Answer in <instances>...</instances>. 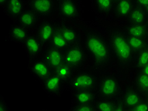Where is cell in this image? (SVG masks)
<instances>
[{
    "label": "cell",
    "mask_w": 148,
    "mask_h": 111,
    "mask_svg": "<svg viewBox=\"0 0 148 111\" xmlns=\"http://www.w3.org/2000/svg\"><path fill=\"white\" fill-rule=\"evenodd\" d=\"M87 51L97 65L104 67L110 60V52L105 38L97 32H89L86 36Z\"/></svg>",
    "instance_id": "cell-1"
},
{
    "label": "cell",
    "mask_w": 148,
    "mask_h": 111,
    "mask_svg": "<svg viewBox=\"0 0 148 111\" xmlns=\"http://www.w3.org/2000/svg\"><path fill=\"white\" fill-rule=\"evenodd\" d=\"M110 43L114 55L122 65L129 64L132 61L134 52L125 34L119 31L113 32L110 36Z\"/></svg>",
    "instance_id": "cell-2"
},
{
    "label": "cell",
    "mask_w": 148,
    "mask_h": 111,
    "mask_svg": "<svg viewBox=\"0 0 148 111\" xmlns=\"http://www.w3.org/2000/svg\"><path fill=\"white\" fill-rule=\"evenodd\" d=\"M99 93L103 99H117L120 93V86L119 81L113 76H104L98 83Z\"/></svg>",
    "instance_id": "cell-3"
},
{
    "label": "cell",
    "mask_w": 148,
    "mask_h": 111,
    "mask_svg": "<svg viewBox=\"0 0 148 111\" xmlns=\"http://www.w3.org/2000/svg\"><path fill=\"white\" fill-rule=\"evenodd\" d=\"M70 85L76 91L93 90L97 85L96 77L87 72H81L72 76L70 81Z\"/></svg>",
    "instance_id": "cell-4"
},
{
    "label": "cell",
    "mask_w": 148,
    "mask_h": 111,
    "mask_svg": "<svg viewBox=\"0 0 148 111\" xmlns=\"http://www.w3.org/2000/svg\"><path fill=\"white\" fill-rule=\"evenodd\" d=\"M86 54L84 50L79 45L70 46L64 53V62L73 69L79 68L85 62Z\"/></svg>",
    "instance_id": "cell-5"
},
{
    "label": "cell",
    "mask_w": 148,
    "mask_h": 111,
    "mask_svg": "<svg viewBox=\"0 0 148 111\" xmlns=\"http://www.w3.org/2000/svg\"><path fill=\"white\" fill-rule=\"evenodd\" d=\"M121 100L126 108L131 110L143 100L142 93L135 87H128L123 92Z\"/></svg>",
    "instance_id": "cell-6"
},
{
    "label": "cell",
    "mask_w": 148,
    "mask_h": 111,
    "mask_svg": "<svg viewBox=\"0 0 148 111\" xmlns=\"http://www.w3.org/2000/svg\"><path fill=\"white\" fill-rule=\"evenodd\" d=\"M29 6L32 11L40 16L51 15L55 9L54 0H31Z\"/></svg>",
    "instance_id": "cell-7"
},
{
    "label": "cell",
    "mask_w": 148,
    "mask_h": 111,
    "mask_svg": "<svg viewBox=\"0 0 148 111\" xmlns=\"http://www.w3.org/2000/svg\"><path fill=\"white\" fill-rule=\"evenodd\" d=\"M31 72L36 78L41 81H45L53 73V69L43 60H35L31 64Z\"/></svg>",
    "instance_id": "cell-8"
},
{
    "label": "cell",
    "mask_w": 148,
    "mask_h": 111,
    "mask_svg": "<svg viewBox=\"0 0 148 111\" xmlns=\"http://www.w3.org/2000/svg\"><path fill=\"white\" fill-rule=\"evenodd\" d=\"M45 61L53 70H55L65 63L64 53L62 50L50 46L46 50Z\"/></svg>",
    "instance_id": "cell-9"
},
{
    "label": "cell",
    "mask_w": 148,
    "mask_h": 111,
    "mask_svg": "<svg viewBox=\"0 0 148 111\" xmlns=\"http://www.w3.org/2000/svg\"><path fill=\"white\" fill-rule=\"evenodd\" d=\"M59 11L64 17L75 19L79 17V8L75 0H60Z\"/></svg>",
    "instance_id": "cell-10"
},
{
    "label": "cell",
    "mask_w": 148,
    "mask_h": 111,
    "mask_svg": "<svg viewBox=\"0 0 148 111\" xmlns=\"http://www.w3.org/2000/svg\"><path fill=\"white\" fill-rule=\"evenodd\" d=\"M63 83L61 78L56 73L53 72L51 76L43 82V88L49 95L56 96L61 92Z\"/></svg>",
    "instance_id": "cell-11"
},
{
    "label": "cell",
    "mask_w": 148,
    "mask_h": 111,
    "mask_svg": "<svg viewBox=\"0 0 148 111\" xmlns=\"http://www.w3.org/2000/svg\"><path fill=\"white\" fill-rule=\"evenodd\" d=\"M133 8L132 0H117L114 6V12L117 18L125 19L128 18Z\"/></svg>",
    "instance_id": "cell-12"
},
{
    "label": "cell",
    "mask_w": 148,
    "mask_h": 111,
    "mask_svg": "<svg viewBox=\"0 0 148 111\" xmlns=\"http://www.w3.org/2000/svg\"><path fill=\"white\" fill-rule=\"evenodd\" d=\"M56 28L54 23L49 21H44L38 28V38L42 43L50 41Z\"/></svg>",
    "instance_id": "cell-13"
},
{
    "label": "cell",
    "mask_w": 148,
    "mask_h": 111,
    "mask_svg": "<svg viewBox=\"0 0 148 111\" xmlns=\"http://www.w3.org/2000/svg\"><path fill=\"white\" fill-rule=\"evenodd\" d=\"M128 19L131 24H146L148 15L145 9L136 5L130 12Z\"/></svg>",
    "instance_id": "cell-14"
},
{
    "label": "cell",
    "mask_w": 148,
    "mask_h": 111,
    "mask_svg": "<svg viewBox=\"0 0 148 111\" xmlns=\"http://www.w3.org/2000/svg\"><path fill=\"white\" fill-rule=\"evenodd\" d=\"M6 8L10 16L12 18L18 19L25 11V3L23 0H8Z\"/></svg>",
    "instance_id": "cell-15"
},
{
    "label": "cell",
    "mask_w": 148,
    "mask_h": 111,
    "mask_svg": "<svg viewBox=\"0 0 148 111\" xmlns=\"http://www.w3.org/2000/svg\"><path fill=\"white\" fill-rule=\"evenodd\" d=\"M42 42L34 36H28L25 40V48L31 57H36L41 53L42 50Z\"/></svg>",
    "instance_id": "cell-16"
},
{
    "label": "cell",
    "mask_w": 148,
    "mask_h": 111,
    "mask_svg": "<svg viewBox=\"0 0 148 111\" xmlns=\"http://www.w3.org/2000/svg\"><path fill=\"white\" fill-rule=\"evenodd\" d=\"M18 21L21 25L26 28H31L35 26L39 21V17L32 10H25L19 17Z\"/></svg>",
    "instance_id": "cell-17"
},
{
    "label": "cell",
    "mask_w": 148,
    "mask_h": 111,
    "mask_svg": "<svg viewBox=\"0 0 148 111\" xmlns=\"http://www.w3.org/2000/svg\"><path fill=\"white\" fill-rule=\"evenodd\" d=\"M74 98L77 103L93 104L96 102V95L92 90L76 91Z\"/></svg>",
    "instance_id": "cell-18"
},
{
    "label": "cell",
    "mask_w": 148,
    "mask_h": 111,
    "mask_svg": "<svg viewBox=\"0 0 148 111\" xmlns=\"http://www.w3.org/2000/svg\"><path fill=\"white\" fill-rule=\"evenodd\" d=\"M49 42L50 46L61 50H66L70 45L62 36L61 31H60V26L56 28Z\"/></svg>",
    "instance_id": "cell-19"
},
{
    "label": "cell",
    "mask_w": 148,
    "mask_h": 111,
    "mask_svg": "<svg viewBox=\"0 0 148 111\" xmlns=\"http://www.w3.org/2000/svg\"><path fill=\"white\" fill-rule=\"evenodd\" d=\"M125 32L128 36L148 39L146 24H131L130 23V25L127 26L125 28Z\"/></svg>",
    "instance_id": "cell-20"
},
{
    "label": "cell",
    "mask_w": 148,
    "mask_h": 111,
    "mask_svg": "<svg viewBox=\"0 0 148 111\" xmlns=\"http://www.w3.org/2000/svg\"><path fill=\"white\" fill-rule=\"evenodd\" d=\"M60 29L63 38L70 45H73L79 39V34L76 29L72 26L62 25L60 26Z\"/></svg>",
    "instance_id": "cell-21"
},
{
    "label": "cell",
    "mask_w": 148,
    "mask_h": 111,
    "mask_svg": "<svg viewBox=\"0 0 148 111\" xmlns=\"http://www.w3.org/2000/svg\"><path fill=\"white\" fill-rule=\"evenodd\" d=\"M10 36L11 38L15 41H25L28 37L27 28L21 24L13 25L10 29Z\"/></svg>",
    "instance_id": "cell-22"
},
{
    "label": "cell",
    "mask_w": 148,
    "mask_h": 111,
    "mask_svg": "<svg viewBox=\"0 0 148 111\" xmlns=\"http://www.w3.org/2000/svg\"><path fill=\"white\" fill-rule=\"evenodd\" d=\"M127 36L128 41L134 53H139L146 47L148 40L147 38Z\"/></svg>",
    "instance_id": "cell-23"
},
{
    "label": "cell",
    "mask_w": 148,
    "mask_h": 111,
    "mask_svg": "<svg viewBox=\"0 0 148 111\" xmlns=\"http://www.w3.org/2000/svg\"><path fill=\"white\" fill-rule=\"evenodd\" d=\"M95 4L100 13L107 15L114 10L115 0H95Z\"/></svg>",
    "instance_id": "cell-24"
},
{
    "label": "cell",
    "mask_w": 148,
    "mask_h": 111,
    "mask_svg": "<svg viewBox=\"0 0 148 111\" xmlns=\"http://www.w3.org/2000/svg\"><path fill=\"white\" fill-rule=\"evenodd\" d=\"M73 69L72 67L65 63L58 69L54 70V72L56 73L63 82L70 81L73 76Z\"/></svg>",
    "instance_id": "cell-25"
},
{
    "label": "cell",
    "mask_w": 148,
    "mask_h": 111,
    "mask_svg": "<svg viewBox=\"0 0 148 111\" xmlns=\"http://www.w3.org/2000/svg\"><path fill=\"white\" fill-rule=\"evenodd\" d=\"M136 86L141 93L146 94L148 92V76L139 72L136 78Z\"/></svg>",
    "instance_id": "cell-26"
},
{
    "label": "cell",
    "mask_w": 148,
    "mask_h": 111,
    "mask_svg": "<svg viewBox=\"0 0 148 111\" xmlns=\"http://www.w3.org/2000/svg\"><path fill=\"white\" fill-rule=\"evenodd\" d=\"M95 107L97 111H115V102L111 100L103 99L95 102Z\"/></svg>",
    "instance_id": "cell-27"
},
{
    "label": "cell",
    "mask_w": 148,
    "mask_h": 111,
    "mask_svg": "<svg viewBox=\"0 0 148 111\" xmlns=\"http://www.w3.org/2000/svg\"><path fill=\"white\" fill-rule=\"evenodd\" d=\"M138 53L139 54L137 57L136 66L140 69L148 63V51L146 47Z\"/></svg>",
    "instance_id": "cell-28"
},
{
    "label": "cell",
    "mask_w": 148,
    "mask_h": 111,
    "mask_svg": "<svg viewBox=\"0 0 148 111\" xmlns=\"http://www.w3.org/2000/svg\"><path fill=\"white\" fill-rule=\"evenodd\" d=\"M73 111H96L95 104L77 103L73 107Z\"/></svg>",
    "instance_id": "cell-29"
},
{
    "label": "cell",
    "mask_w": 148,
    "mask_h": 111,
    "mask_svg": "<svg viewBox=\"0 0 148 111\" xmlns=\"http://www.w3.org/2000/svg\"><path fill=\"white\" fill-rule=\"evenodd\" d=\"M131 110L136 111H148V102L146 100H142L140 103L134 107Z\"/></svg>",
    "instance_id": "cell-30"
},
{
    "label": "cell",
    "mask_w": 148,
    "mask_h": 111,
    "mask_svg": "<svg viewBox=\"0 0 148 111\" xmlns=\"http://www.w3.org/2000/svg\"><path fill=\"white\" fill-rule=\"evenodd\" d=\"M137 6L142 7L144 9L148 7V0H134Z\"/></svg>",
    "instance_id": "cell-31"
},
{
    "label": "cell",
    "mask_w": 148,
    "mask_h": 111,
    "mask_svg": "<svg viewBox=\"0 0 148 111\" xmlns=\"http://www.w3.org/2000/svg\"><path fill=\"white\" fill-rule=\"evenodd\" d=\"M9 109L7 104L6 103L4 100L1 98V101H0V111H7Z\"/></svg>",
    "instance_id": "cell-32"
},
{
    "label": "cell",
    "mask_w": 148,
    "mask_h": 111,
    "mask_svg": "<svg viewBox=\"0 0 148 111\" xmlns=\"http://www.w3.org/2000/svg\"><path fill=\"white\" fill-rule=\"evenodd\" d=\"M140 72H143L144 74L148 76V63L144 67H143L142 69H140Z\"/></svg>",
    "instance_id": "cell-33"
},
{
    "label": "cell",
    "mask_w": 148,
    "mask_h": 111,
    "mask_svg": "<svg viewBox=\"0 0 148 111\" xmlns=\"http://www.w3.org/2000/svg\"><path fill=\"white\" fill-rule=\"evenodd\" d=\"M8 0H0V4L1 5H4L5 3L7 2Z\"/></svg>",
    "instance_id": "cell-34"
},
{
    "label": "cell",
    "mask_w": 148,
    "mask_h": 111,
    "mask_svg": "<svg viewBox=\"0 0 148 111\" xmlns=\"http://www.w3.org/2000/svg\"><path fill=\"white\" fill-rule=\"evenodd\" d=\"M146 100L148 102V92H147L146 93Z\"/></svg>",
    "instance_id": "cell-35"
},
{
    "label": "cell",
    "mask_w": 148,
    "mask_h": 111,
    "mask_svg": "<svg viewBox=\"0 0 148 111\" xmlns=\"http://www.w3.org/2000/svg\"><path fill=\"white\" fill-rule=\"evenodd\" d=\"M146 27H147V36H148V20H147V22H146Z\"/></svg>",
    "instance_id": "cell-36"
},
{
    "label": "cell",
    "mask_w": 148,
    "mask_h": 111,
    "mask_svg": "<svg viewBox=\"0 0 148 111\" xmlns=\"http://www.w3.org/2000/svg\"><path fill=\"white\" fill-rule=\"evenodd\" d=\"M145 10H146V12H147V15H148V7L146 8Z\"/></svg>",
    "instance_id": "cell-37"
},
{
    "label": "cell",
    "mask_w": 148,
    "mask_h": 111,
    "mask_svg": "<svg viewBox=\"0 0 148 111\" xmlns=\"http://www.w3.org/2000/svg\"><path fill=\"white\" fill-rule=\"evenodd\" d=\"M146 48H147V51H148V41H147V45H146Z\"/></svg>",
    "instance_id": "cell-38"
},
{
    "label": "cell",
    "mask_w": 148,
    "mask_h": 111,
    "mask_svg": "<svg viewBox=\"0 0 148 111\" xmlns=\"http://www.w3.org/2000/svg\"><path fill=\"white\" fill-rule=\"evenodd\" d=\"M115 1H117V0H115Z\"/></svg>",
    "instance_id": "cell-39"
}]
</instances>
